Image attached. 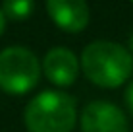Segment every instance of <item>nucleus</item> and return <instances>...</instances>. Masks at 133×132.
I'll return each mask as SVG.
<instances>
[{"label": "nucleus", "mask_w": 133, "mask_h": 132, "mask_svg": "<svg viewBox=\"0 0 133 132\" xmlns=\"http://www.w3.org/2000/svg\"><path fill=\"white\" fill-rule=\"evenodd\" d=\"M85 76L100 88H118L133 74V56L125 47L112 41H95L81 54Z\"/></svg>", "instance_id": "nucleus-1"}, {"label": "nucleus", "mask_w": 133, "mask_h": 132, "mask_svg": "<svg viewBox=\"0 0 133 132\" xmlns=\"http://www.w3.org/2000/svg\"><path fill=\"white\" fill-rule=\"evenodd\" d=\"M4 27H6V18H4V14H2V10H0V35H2Z\"/></svg>", "instance_id": "nucleus-9"}, {"label": "nucleus", "mask_w": 133, "mask_h": 132, "mask_svg": "<svg viewBox=\"0 0 133 132\" xmlns=\"http://www.w3.org/2000/svg\"><path fill=\"white\" fill-rule=\"evenodd\" d=\"M131 2H133V0H131Z\"/></svg>", "instance_id": "nucleus-11"}, {"label": "nucleus", "mask_w": 133, "mask_h": 132, "mask_svg": "<svg viewBox=\"0 0 133 132\" xmlns=\"http://www.w3.org/2000/svg\"><path fill=\"white\" fill-rule=\"evenodd\" d=\"M43 70L52 84L60 85V88H68L75 82L77 74H79V64H77L75 54L70 49L54 47L44 56Z\"/></svg>", "instance_id": "nucleus-6"}, {"label": "nucleus", "mask_w": 133, "mask_h": 132, "mask_svg": "<svg viewBox=\"0 0 133 132\" xmlns=\"http://www.w3.org/2000/svg\"><path fill=\"white\" fill-rule=\"evenodd\" d=\"M83 132H129V120L120 107L108 101H91L81 111Z\"/></svg>", "instance_id": "nucleus-4"}, {"label": "nucleus", "mask_w": 133, "mask_h": 132, "mask_svg": "<svg viewBox=\"0 0 133 132\" xmlns=\"http://www.w3.org/2000/svg\"><path fill=\"white\" fill-rule=\"evenodd\" d=\"M35 0H4L2 2V14L4 18L12 21H23L33 14Z\"/></svg>", "instance_id": "nucleus-7"}, {"label": "nucleus", "mask_w": 133, "mask_h": 132, "mask_svg": "<svg viewBox=\"0 0 133 132\" xmlns=\"http://www.w3.org/2000/svg\"><path fill=\"white\" fill-rule=\"evenodd\" d=\"M127 51H129L131 56H133V33H131V37H129V49H127Z\"/></svg>", "instance_id": "nucleus-10"}, {"label": "nucleus", "mask_w": 133, "mask_h": 132, "mask_svg": "<svg viewBox=\"0 0 133 132\" xmlns=\"http://www.w3.org/2000/svg\"><path fill=\"white\" fill-rule=\"evenodd\" d=\"M23 119L29 132H71L77 119L75 101L64 91L48 89L27 103Z\"/></svg>", "instance_id": "nucleus-2"}, {"label": "nucleus", "mask_w": 133, "mask_h": 132, "mask_svg": "<svg viewBox=\"0 0 133 132\" xmlns=\"http://www.w3.org/2000/svg\"><path fill=\"white\" fill-rule=\"evenodd\" d=\"M41 78V62L25 47H8L0 53V89L8 93H27Z\"/></svg>", "instance_id": "nucleus-3"}, {"label": "nucleus", "mask_w": 133, "mask_h": 132, "mask_svg": "<svg viewBox=\"0 0 133 132\" xmlns=\"http://www.w3.org/2000/svg\"><path fill=\"white\" fill-rule=\"evenodd\" d=\"M52 21L68 33H79L89 24V6L85 0H46Z\"/></svg>", "instance_id": "nucleus-5"}, {"label": "nucleus", "mask_w": 133, "mask_h": 132, "mask_svg": "<svg viewBox=\"0 0 133 132\" xmlns=\"http://www.w3.org/2000/svg\"><path fill=\"white\" fill-rule=\"evenodd\" d=\"M123 97H125V105H127V109H129V113L133 115V80L129 82V85H127Z\"/></svg>", "instance_id": "nucleus-8"}]
</instances>
